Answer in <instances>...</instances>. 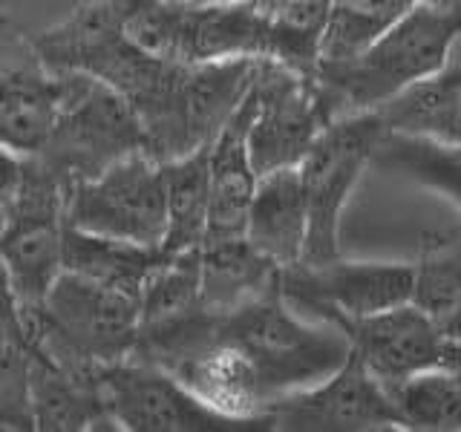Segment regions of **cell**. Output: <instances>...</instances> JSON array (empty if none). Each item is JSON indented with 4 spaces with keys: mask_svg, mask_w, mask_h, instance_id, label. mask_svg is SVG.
I'll return each mask as SVG.
<instances>
[{
    "mask_svg": "<svg viewBox=\"0 0 461 432\" xmlns=\"http://www.w3.org/2000/svg\"><path fill=\"white\" fill-rule=\"evenodd\" d=\"M127 0H86L67 21L32 40V55L52 72H86L119 93L141 124L144 148L170 162L202 148L187 107L191 64L139 50L122 32Z\"/></svg>",
    "mask_w": 461,
    "mask_h": 432,
    "instance_id": "cell-1",
    "label": "cell"
},
{
    "mask_svg": "<svg viewBox=\"0 0 461 432\" xmlns=\"http://www.w3.org/2000/svg\"><path fill=\"white\" fill-rule=\"evenodd\" d=\"M216 331L249 366L266 410L277 398L323 381L349 355L343 331L303 320L283 302L277 283L216 311Z\"/></svg>",
    "mask_w": 461,
    "mask_h": 432,
    "instance_id": "cell-2",
    "label": "cell"
},
{
    "mask_svg": "<svg viewBox=\"0 0 461 432\" xmlns=\"http://www.w3.org/2000/svg\"><path fill=\"white\" fill-rule=\"evenodd\" d=\"M461 9L415 4L369 47L343 61H317L314 84L331 112H369L407 84L441 69L458 52Z\"/></svg>",
    "mask_w": 461,
    "mask_h": 432,
    "instance_id": "cell-3",
    "label": "cell"
},
{
    "mask_svg": "<svg viewBox=\"0 0 461 432\" xmlns=\"http://www.w3.org/2000/svg\"><path fill=\"white\" fill-rule=\"evenodd\" d=\"M26 343L69 372L93 374L133 352L139 297L61 271L38 309L21 311Z\"/></svg>",
    "mask_w": 461,
    "mask_h": 432,
    "instance_id": "cell-4",
    "label": "cell"
},
{
    "mask_svg": "<svg viewBox=\"0 0 461 432\" xmlns=\"http://www.w3.org/2000/svg\"><path fill=\"white\" fill-rule=\"evenodd\" d=\"M61 101L41 148L29 156L67 191L107 170L122 156L144 150L141 124L127 101L86 72H58Z\"/></svg>",
    "mask_w": 461,
    "mask_h": 432,
    "instance_id": "cell-5",
    "label": "cell"
},
{
    "mask_svg": "<svg viewBox=\"0 0 461 432\" xmlns=\"http://www.w3.org/2000/svg\"><path fill=\"white\" fill-rule=\"evenodd\" d=\"M67 187L35 158L21 156V179L0 213V259L21 311L38 309L64 271Z\"/></svg>",
    "mask_w": 461,
    "mask_h": 432,
    "instance_id": "cell-6",
    "label": "cell"
},
{
    "mask_svg": "<svg viewBox=\"0 0 461 432\" xmlns=\"http://www.w3.org/2000/svg\"><path fill=\"white\" fill-rule=\"evenodd\" d=\"M381 124L372 112L338 115L297 165L306 199V245L300 263H329L340 256V216L366 170Z\"/></svg>",
    "mask_w": 461,
    "mask_h": 432,
    "instance_id": "cell-7",
    "label": "cell"
},
{
    "mask_svg": "<svg viewBox=\"0 0 461 432\" xmlns=\"http://www.w3.org/2000/svg\"><path fill=\"white\" fill-rule=\"evenodd\" d=\"M249 158L257 176L297 167L303 156L335 119L326 95L312 76L288 69L271 58H257L249 84Z\"/></svg>",
    "mask_w": 461,
    "mask_h": 432,
    "instance_id": "cell-8",
    "label": "cell"
},
{
    "mask_svg": "<svg viewBox=\"0 0 461 432\" xmlns=\"http://www.w3.org/2000/svg\"><path fill=\"white\" fill-rule=\"evenodd\" d=\"M64 222L90 234L158 248L165 237L162 162L136 150L98 176L72 184L64 202Z\"/></svg>",
    "mask_w": 461,
    "mask_h": 432,
    "instance_id": "cell-9",
    "label": "cell"
},
{
    "mask_svg": "<svg viewBox=\"0 0 461 432\" xmlns=\"http://www.w3.org/2000/svg\"><path fill=\"white\" fill-rule=\"evenodd\" d=\"M410 263H357L335 256L329 263H297L280 268L277 288L288 309L303 320L335 326L410 302Z\"/></svg>",
    "mask_w": 461,
    "mask_h": 432,
    "instance_id": "cell-10",
    "label": "cell"
},
{
    "mask_svg": "<svg viewBox=\"0 0 461 432\" xmlns=\"http://www.w3.org/2000/svg\"><path fill=\"white\" fill-rule=\"evenodd\" d=\"M98 395L115 429L124 432H251L263 429L202 403L173 374L139 360L98 369Z\"/></svg>",
    "mask_w": 461,
    "mask_h": 432,
    "instance_id": "cell-11",
    "label": "cell"
},
{
    "mask_svg": "<svg viewBox=\"0 0 461 432\" xmlns=\"http://www.w3.org/2000/svg\"><path fill=\"white\" fill-rule=\"evenodd\" d=\"M268 429L285 432H378L398 429L386 389L349 349L343 364L323 381L268 403Z\"/></svg>",
    "mask_w": 461,
    "mask_h": 432,
    "instance_id": "cell-12",
    "label": "cell"
},
{
    "mask_svg": "<svg viewBox=\"0 0 461 432\" xmlns=\"http://www.w3.org/2000/svg\"><path fill=\"white\" fill-rule=\"evenodd\" d=\"M340 331L364 369L381 386L421 369H458V331L432 323L412 302L357 317Z\"/></svg>",
    "mask_w": 461,
    "mask_h": 432,
    "instance_id": "cell-13",
    "label": "cell"
},
{
    "mask_svg": "<svg viewBox=\"0 0 461 432\" xmlns=\"http://www.w3.org/2000/svg\"><path fill=\"white\" fill-rule=\"evenodd\" d=\"M266 0H176L173 61L211 64L266 55Z\"/></svg>",
    "mask_w": 461,
    "mask_h": 432,
    "instance_id": "cell-14",
    "label": "cell"
},
{
    "mask_svg": "<svg viewBox=\"0 0 461 432\" xmlns=\"http://www.w3.org/2000/svg\"><path fill=\"white\" fill-rule=\"evenodd\" d=\"M101 369V366H98ZM98 369L93 374L69 372L26 343V389L32 429L43 432H115L98 395Z\"/></svg>",
    "mask_w": 461,
    "mask_h": 432,
    "instance_id": "cell-15",
    "label": "cell"
},
{
    "mask_svg": "<svg viewBox=\"0 0 461 432\" xmlns=\"http://www.w3.org/2000/svg\"><path fill=\"white\" fill-rule=\"evenodd\" d=\"M251 101L249 93L228 115L208 148V225L205 239H234L245 230V213L257 184L249 158L245 130H249ZM202 239V242H205Z\"/></svg>",
    "mask_w": 461,
    "mask_h": 432,
    "instance_id": "cell-16",
    "label": "cell"
},
{
    "mask_svg": "<svg viewBox=\"0 0 461 432\" xmlns=\"http://www.w3.org/2000/svg\"><path fill=\"white\" fill-rule=\"evenodd\" d=\"M242 237L271 266L288 268L300 263L306 245V199L297 167L257 176Z\"/></svg>",
    "mask_w": 461,
    "mask_h": 432,
    "instance_id": "cell-17",
    "label": "cell"
},
{
    "mask_svg": "<svg viewBox=\"0 0 461 432\" xmlns=\"http://www.w3.org/2000/svg\"><path fill=\"white\" fill-rule=\"evenodd\" d=\"M381 130L389 133L427 136L458 144L461 124V64L458 52L450 55L441 69L407 84L384 104L369 110Z\"/></svg>",
    "mask_w": 461,
    "mask_h": 432,
    "instance_id": "cell-18",
    "label": "cell"
},
{
    "mask_svg": "<svg viewBox=\"0 0 461 432\" xmlns=\"http://www.w3.org/2000/svg\"><path fill=\"white\" fill-rule=\"evenodd\" d=\"M58 101L61 76L35 61L0 67V148L32 156L47 139Z\"/></svg>",
    "mask_w": 461,
    "mask_h": 432,
    "instance_id": "cell-19",
    "label": "cell"
},
{
    "mask_svg": "<svg viewBox=\"0 0 461 432\" xmlns=\"http://www.w3.org/2000/svg\"><path fill=\"white\" fill-rule=\"evenodd\" d=\"M277 277L280 268L259 256L245 237L205 239L199 245V297L208 309L225 311L266 292Z\"/></svg>",
    "mask_w": 461,
    "mask_h": 432,
    "instance_id": "cell-20",
    "label": "cell"
},
{
    "mask_svg": "<svg viewBox=\"0 0 461 432\" xmlns=\"http://www.w3.org/2000/svg\"><path fill=\"white\" fill-rule=\"evenodd\" d=\"M208 144L162 162L165 179V237L158 251H196L208 225Z\"/></svg>",
    "mask_w": 461,
    "mask_h": 432,
    "instance_id": "cell-21",
    "label": "cell"
},
{
    "mask_svg": "<svg viewBox=\"0 0 461 432\" xmlns=\"http://www.w3.org/2000/svg\"><path fill=\"white\" fill-rule=\"evenodd\" d=\"M158 254H162L158 248L90 234V230L72 228L64 222V271L81 274L86 280L104 283L133 297L141 294V283L158 259Z\"/></svg>",
    "mask_w": 461,
    "mask_h": 432,
    "instance_id": "cell-22",
    "label": "cell"
},
{
    "mask_svg": "<svg viewBox=\"0 0 461 432\" xmlns=\"http://www.w3.org/2000/svg\"><path fill=\"white\" fill-rule=\"evenodd\" d=\"M410 302L432 323L458 331L461 311V239L458 230L427 234L415 263H410Z\"/></svg>",
    "mask_w": 461,
    "mask_h": 432,
    "instance_id": "cell-23",
    "label": "cell"
},
{
    "mask_svg": "<svg viewBox=\"0 0 461 432\" xmlns=\"http://www.w3.org/2000/svg\"><path fill=\"white\" fill-rule=\"evenodd\" d=\"M395 427L412 432H458L461 429V381L458 369H421L395 383H386Z\"/></svg>",
    "mask_w": 461,
    "mask_h": 432,
    "instance_id": "cell-24",
    "label": "cell"
},
{
    "mask_svg": "<svg viewBox=\"0 0 461 432\" xmlns=\"http://www.w3.org/2000/svg\"><path fill=\"white\" fill-rule=\"evenodd\" d=\"M369 165H378L381 170H398L403 176L421 182L424 187H429V191L441 194L458 211V202H461V194H458L461 150H458V144L381 130V136L375 139Z\"/></svg>",
    "mask_w": 461,
    "mask_h": 432,
    "instance_id": "cell-25",
    "label": "cell"
},
{
    "mask_svg": "<svg viewBox=\"0 0 461 432\" xmlns=\"http://www.w3.org/2000/svg\"><path fill=\"white\" fill-rule=\"evenodd\" d=\"M266 55L303 76H312L321 58L329 0H266Z\"/></svg>",
    "mask_w": 461,
    "mask_h": 432,
    "instance_id": "cell-26",
    "label": "cell"
},
{
    "mask_svg": "<svg viewBox=\"0 0 461 432\" xmlns=\"http://www.w3.org/2000/svg\"><path fill=\"white\" fill-rule=\"evenodd\" d=\"M421 0H329L317 61H343L386 32Z\"/></svg>",
    "mask_w": 461,
    "mask_h": 432,
    "instance_id": "cell-27",
    "label": "cell"
},
{
    "mask_svg": "<svg viewBox=\"0 0 461 432\" xmlns=\"http://www.w3.org/2000/svg\"><path fill=\"white\" fill-rule=\"evenodd\" d=\"M0 429H32L26 389V346H0Z\"/></svg>",
    "mask_w": 461,
    "mask_h": 432,
    "instance_id": "cell-28",
    "label": "cell"
},
{
    "mask_svg": "<svg viewBox=\"0 0 461 432\" xmlns=\"http://www.w3.org/2000/svg\"><path fill=\"white\" fill-rule=\"evenodd\" d=\"M0 346H26V331L21 320V306L9 285L4 259H0Z\"/></svg>",
    "mask_w": 461,
    "mask_h": 432,
    "instance_id": "cell-29",
    "label": "cell"
},
{
    "mask_svg": "<svg viewBox=\"0 0 461 432\" xmlns=\"http://www.w3.org/2000/svg\"><path fill=\"white\" fill-rule=\"evenodd\" d=\"M18 179H21V156L0 148V213L9 205L14 187H18Z\"/></svg>",
    "mask_w": 461,
    "mask_h": 432,
    "instance_id": "cell-30",
    "label": "cell"
},
{
    "mask_svg": "<svg viewBox=\"0 0 461 432\" xmlns=\"http://www.w3.org/2000/svg\"><path fill=\"white\" fill-rule=\"evenodd\" d=\"M427 6H436V9H461V0H421Z\"/></svg>",
    "mask_w": 461,
    "mask_h": 432,
    "instance_id": "cell-31",
    "label": "cell"
}]
</instances>
